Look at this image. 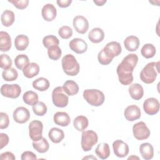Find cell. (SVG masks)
Masks as SVG:
<instances>
[{
  "label": "cell",
  "mask_w": 160,
  "mask_h": 160,
  "mask_svg": "<svg viewBox=\"0 0 160 160\" xmlns=\"http://www.w3.org/2000/svg\"><path fill=\"white\" fill-rule=\"evenodd\" d=\"M138 61L136 54H129L124 57L116 69L119 81L122 85L131 84L133 81L132 72Z\"/></svg>",
  "instance_id": "6da1fadb"
},
{
  "label": "cell",
  "mask_w": 160,
  "mask_h": 160,
  "mask_svg": "<svg viewBox=\"0 0 160 160\" xmlns=\"http://www.w3.org/2000/svg\"><path fill=\"white\" fill-rule=\"evenodd\" d=\"M159 62H151L148 63L140 72L141 80L146 84H151L156 80L159 72Z\"/></svg>",
  "instance_id": "7a4b0ae2"
},
{
  "label": "cell",
  "mask_w": 160,
  "mask_h": 160,
  "mask_svg": "<svg viewBox=\"0 0 160 160\" xmlns=\"http://www.w3.org/2000/svg\"><path fill=\"white\" fill-rule=\"evenodd\" d=\"M61 64L63 71L68 76H74L79 72V64L75 57L71 54H68L62 58Z\"/></svg>",
  "instance_id": "3957f363"
},
{
  "label": "cell",
  "mask_w": 160,
  "mask_h": 160,
  "mask_svg": "<svg viewBox=\"0 0 160 160\" xmlns=\"http://www.w3.org/2000/svg\"><path fill=\"white\" fill-rule=\"evenodd\" d=\"M84 99L92 106H101L105 99L104 93L100 90L96 89H85L83 92Z\"/></svg>",
  "instance_id": "277c9868"
},
{
  "label": "cell",
  "mask_w": 160,
  "mask_h": 160,
  "mask_svg": "<svg viewBox=\"0 0 160 160\" xmlns=\"http://www.w3.org/2000/svg\"><path fill=\"white\" fill-rule=\"evenodd\" d=\"M98 141V136L96 132L92 130L84 131L81 135V148L85 152L91 150L94 145Z\"/></svg>",
  "instance_id": "5b68a950"
},
{
  "label": "cell",
  "mask_w": 160,
  "mask_h": 160,
  "mask_svg": "<svg viewBox=\"0 0 160 160\" xmlns=\"http://www.w3.org/2000/svg\"><path fill=\"white\" fill-rule=\"evenodd\" d=\"M52 101L54 106L58 108H65L68 104V96L64 91L62 87L55 88L52 92Z\"/></svg>",
  "instance_id": "8992f818"
},
{
  "label": "cell",
  "mask_w": 160,
  "mask_h": 160,
  "mask_svg": "<svg viewBox=\"0 0 160 160\" xmlns=\"http://www.w3.org/2000/svg\"><path fill=\"white\" fill-rule=\"evenodd\" d=\"M132 132L134 137L140 141L148 139L151 134L150 130L143 121L138 122L133 125Z\"/></svg>",
  "instance_id": "52a82bcc"
},
{
  "label": "cell",
  "mask_w": 160,
  "mask_h": 160,
  "mask_svg": "<svg viewBox=\"0 0 160 160\" xmlns=\"http://www.w3.org/2000/svg\"><path fill=\"white\" fill-rule=\"evenodd\" d=\"M29 135L32 141H36L42 138L43 124L38 120H34L29 124Z\"/></svg>",
  "instance_id": "ba28073f"
},
{
  "label": "cell",
  "mask_w": 160,
  "mask_h": 160,
  "mask_svg": "<svg viewBox=\"0 0 160 160\" xmlns=\"http://www.w3.org/2000/svg\"><path fill=\"white\" fill-rule=\"evenodd\" d=\"M21 92V87L18 84H5L1 87V94L4 97L16 99L19 96Z\"/></svg>",
  "instance_id": "9c48e42d"
},
{
  "label": "cell",
  "mask_w": 160,
  "mask_h": 160,
  "mask_svg": "<svg viewBox=\"0 0 160 160\" xmlns=\"http://www.w3.org/2000/svg\"><path fill=\"white\" fill-rule=\"evenodd\" d=\"M143 109L144 112L148 115H154L159 110V101L154 98H149L143 102Z\"/></svg>",
  "instance_id": "30bf717a"
},
{
  "label": "cell",
  "mask_w": 160,
  "mask_h": 160,
  "mask_svg": "<svg viewBox=\"0 0 160 160\" xmlns=\"http://www.w3.org/2000/svg\"><path fill=\"white\" fill-rule=\"evenodd\" d=\"M73 27L79 34L86 33L89 28V22L88 19L82 16H76L72 21Z\"/></svg>",
  "instance_id": "8fae6325"
},
{
  "label": "cell",
  "mask_w": 160,
  "mask_h": 160,
  "mask_svg": "<svg viewBox=\"0 0 160 160\" xmlns=\"http://www.w3.org/2000/svg\"><path fill=\"white\" fill-rule=\"evenodd\" d=\"M12 117L14 120L19 124L26 122L30 118V112L29 110L22 106L17 108L13 112Z\"/></svg>",
  "instance_id": "7c38bea8"
},
{
  "label": "cell",
  "mask_w": 160,
  "mask_h": 160,
  "mask_svg": "<svg viewBox=\"0 0 160 160\" xmlns=\"http://www.w3.org/2000/svg\"><path fill=\"white\" fill-rule=\"evenodd\" d=\"M112 148L114 154L118 158H124L129 153V146L122 140L118 139L113 142Z\"/></svg>",
  "instance_id": "4fadbf2b"
},
{
  "label": "cell",
  "mask_w": 160,
  "mask_h": 160,
  "mask_svg": "<svg viewBox=\"0 0 160 160\" xmlns=\"http://www.w3.org/2000/svg\"><path fill=\"white\" fill-rule=\"evenodd\" d=\"M69 46L71 50L76 54H82L88 49L86 42L81 38H74L69 42Z\"/></svg>",
  "instance_id": "5bb4252c"
},
{
  "label": "cell",
  "mask_w": 160,
  "mask_h": 160,
  "mask_svg": "<svg viewBox=\"0 0 160 160\" xmlns=\"http://www.w3.org/2000/svg\"><path fill=\"white\" fill-rule=\"evenodd\" d=\"M105 53L111 59L119 56L122 52L121 44L116 41H111L108 42L103 48Z\"/></svg>",
  "instance_id": "9a60e30c"
},
{
  "label": "cell",
  "mask_w": 160,
  "mask_h": 160,
  "mask_svg": "<svg viewBox=\"0 0 160 160\" xmlns=\"http://www.w3.org/2000/svg\"><path fill=\"white\" fill-rule=\"evenodd\" d=\"M140 108L134 104L128 106L124 111V115L128 121H134L139 119L141 117Z\"/></svg>",
  "instance_id": "2e32d148"
},
{
  "label": "cell",
  "mask_w": 160,
  "mask_h": 160,
  "mask_svg": "<svg viewBox=\"0 0 160 160\" xmlns=\"http://www.w3.org/2000/svg\"><path fill=\"white\" fill-rule=\"evenodd\" d=\"M42 18L46 21H53L57 15V11L55 6L52 4H45L41 10Z\"/></svg>",
  "instance_id": "e0dca14e"
},
{
  "label": "cell",
  "mask_w": 160,
  "mask_h": 160,
  "mask_svg": "<svg viewBox=\"0 0 160 160\" xmlns=\"http://www.w3.org/2000/svg\"><path fill=\"white\" fill-rule=\"evenodd\" d=\"M53 120L56 124L62 127L68 126L71 122L70 117L66 112H56L54 115Z\"/></svg>",
  "instance_id": "ac0fdd59"
},
{
  "label": "cell",
  "mask_w": 160,
  "mask_h": 160,
  "mask_svg": "<svg viewBox=\"0 0 160 160\" xmlns=\"http://www.w3.org/2000/svg\"><path fill=\"white\" fill-rule=\"evenodd\" d=\"M140 44L139 39L135 36H129L124 41V46L128 51H136Z\"/></svg>",
  "instance_id": "d6986e66"
},
{
  "label": "cell",
  "mask_w": 160,
  "mask_h": 160,
  "mask_svg": "<svg viewBox=\"0 0 160 160\" xmlns=\"http://www.w3.org/2000/svg\"><path fill=\"white\" fill-rule=\"evenodd\" d=\"M128 91L131 97L134 100H140L143 97V88L138 83H134L130 85Z\"/></svg>",
  "instance_id": "ffe728a7"
},
{
  "label": "cell",
  "mask_w": 160,
  "mask_h": 160,
  "mask_svg": "<svg viewBox=\"0 0 160 160\" xmlns=\"http://www.w3.org/2000/svg\"><path fill=\"white\" fill-rule=\"evenodd\" d=\"M139 152L145 160L151 159L154 156V148L149 142H144L139 146Z\"/></svg>",
  "instance_id": "44dd1931"
},
{
  "label": "cell",
  "mask_w": 160,
  "mask_h": 160,
  "mask_svg": "<svg viewBox=\"0 0 160 160\" xmlns=\"http://www.w3.org/2000/svg\"><path fill=\"white\" fill-rule=\"evenodd\" d=\"M23 74L27 78H32L37 76L39 72V66L36 62H30L22 70Z\"/></svg>",
  "instance_id": "7402d4cb"
},
{
  "label": "cell",
  "mask_w": 160,
  "mask_h": 160,
  "mask_svg": "<svg viewBox=\"0 0 160 160\" xmlns=\"http://www.w3.org/2000/svg\"><path fill=\"white\" fill-rule=\"evenodd\" d=\"M104 38V32L99 28H93L88 34V39L93 43H99Z\"/></svg>",
  "instance_id": "603a6c76"
},
{
  "label": "cell",
  "mask_w": 160,
  "mask_h": 160,
  "mask_svg": "<svg viewBox=\"0 0 160 160\" xmlns=\"http://www.w3.org/2000/svg\"><path fill=\"white\" fill-rule=\"evenodd\" d=\"M11 48V39L9 34L5 31L0 32V49L2 52H7Z\"/></svg>",
  "instance_id": "cb8c5ba5"
},
{
  "label": "cell",
  "mask_w": 160,
  "mask_h": 160,
  "mask_svg": "<svg viewBox=\"0 0 160 160\" xmlns=\"http://www.w3.org/2000/svg\"><path fill=\"white\" fill-rule=\"evenodd\" d=\"M62 89L68 96H74L79 92V86L78 84L72 80L66 81L63 84Z\"/></svg>",
  "instance_id": "d4e9b609"
},
{
  "label": "cell",
  "mask_w": 160,
  "mask_h": 160,
  "mask_svg": "<svg viewBox=\"0 0 160 160\" xmlns=\"http://www.w3.org/2000/svg\"><path fill=\"white\" fill-rule=\"evenodd\" d=\"M48 136L50 140L54 143H59L64 138V131L58 128H51L48 132Z\"/></svg>",
  "instance_id": "484cf974"
},
{
  "label": "cell",
  "mask_w": 160,
  "mask_h": 160,
  "mask_svg": "<svg viewBox=\"0 0 160 160\" xmlns=\"http://www.w3.org/2000/svg\"><path fill=\"white\" fill-rule=\"evenodd\" d=\"M29 43V38L24 34L18 35L14 39V46L18 51L25 50Z\"/></svg>",
  "instance_id": "4316f807"
},
{
  "label": "cell",
  "mask_w": 160,
  "mask_h": 160,
  "mask_svg": "<svg viewBox=\"0 0 160 160\" xmlns=\"http://www.w3.org/2000/svg\"><path fill=\"white\" fill-rule=\"evenodd\" d=\"M96 155L101 159H107L110 155V149L109 144L106 142H102L98 145L95 149Z\"/></svg>",
  "instance_id": "83f0119b"
},
{
  "label": "cell",
  "mask_w": 160,
  "mask_h": 160,
  "mask_svg": "<svg viewBox=\"0 0 160 160\" xmlns=\"http://www.w3.org/2000/svg\"><path fill=\"white\" fill-rule=\"evenodd\" d=\"M88 119L84 116H78L75 118L73 121L74 127L78 131L83 132L88 128Z\"/></svg>",
  "instance_id": "f1b7e54d"
},
{
  "label": "cell",
  "mask_w": 160,
  "mask_h": 160,
  "mask_svg": "<svg viewBox=\"0 0 160 160\" xmlns=\"http://www.w3.org/2000/svg\"><path fill=\"white\" fill-rule=\"evenodd\" d=\"M1 20L4 26L9 27L14 23L15 21L14 13L11 10L6 9L2 13Z\"/></svg>",
  "instance_id": "f546056e"
},
{
  "label": "cell",
  "mask_w": 160,
  "mask_h": 160,
  "mask_svg": "<svg viewBox=\"0 0 160 160\" xmlns=\"http://www.w3.org/2000/svg\"><path fill=\"white\" fill-rule=\"evenodd\" d=\"M32 147L38 152L44 153L49 150V144L47 139L42 137L41 139H40L38 141H33Z\"/></svg>",
  "instance_id": "4dcf8cb0"
},
{
  "label": "cell",
  "mask_w": 160,
  "mask_h": 160,
  "mask_svg": "<svg viewBox=\"0 0 160 160\" xmlns=\"http://www.w3.org/2000/svg\"><path fill=\"white\" fill-rule=\"evenodd\" d=\"M49 81L45 78H39L32 82V87L39 91H45L49 88Z\"/></svg>",
  "instance_id": "1f68e13d"
},
{
  "label": "cell",
  "mask_w": 160,
  "mask_h": 160,
  "mask_svg": "<svg viewBox=\"0 0 160 160\" xmlns=\"http://www.w3.org/2000/svg\"><path fill=\"white\" fill-rule=\"evenodd\" d=\"M38 95L32 91H26L22 96L23 101L28 105L33 106L38 102Z\"/></svg>",
  "instance_id": "d6a6232c"
},
{
  "label": "cell",
  "mask_w": 160,
  "mask_h": 160,
  "mask_svg": "<svg viewBox=\"0 0 160 160\" xmlns=\"http://www.w3.org/2000/svg\"><path fill=\"white\" fill-rule=\"evenodd\" d=\"M156 52V49L155 46L152 44L150 43L145 44L141 49V55L146 59H149L154 57Z\"/></svg>",
  "instance_id": "836d02e7"
},
{
  "label": "cell",
  "mask_w": 160,
  "mask_h": 160,
  "mask_svg": "<svg viewBox=\"0 0 160 160\" xmlns=\"http://www.w3.org/2000/svg\"><path fill=\"white\" fill-rule=\"evenodd\" d=\"M29 63V58L26 54H19L14 59L15 66L19 70H22L23 68Z\"/></svg>",
  "instance_id": "e575fe53"
},
{
  "label": "cell",
  "mask_w": 160,
  "mask_h": 160,
  "mask_svg": "<svg viewBox=\"0 0 160 160\" xmlns=\"http://www.w3.org/2000/svg\"><path fill=\"white\" fill-rule=\"evenodd\" d=\"M18 71L13 68L3 70L2 72V77L6 81H13L18 78Z\"/></svg>",
  "instance_id": "d590c367"
},
{
  "label": "cell",
  "mask_w": 160,
  "mask_h": 160,
  "mask_svg": "<svg viewBox=\"0 0 160 160\" xmlns=\"http://www.w3.org/2000/svg\"><path fill=\"white\" fill-rule=\"evenodd\" d=\"M62 54V51L59 46H53L48 49V57L54 61L58 60Z\"/></svg>",
  "instance_id": "8d00e7d4"
},
{
  "label": "cell",
  "mask_w": 160,
  "mask_h": 160,
  "mask_svg": "<svg viewBox=\"0 0 160 160\" xmlns=\"http://www.w3.org/2000/svg\"><path fill=\"white\" fill-rule=\"evenodd\" d=\"M42 44L46 48L48 49L53 46H58L59 44V41L56 36L54 35H48L43 38Z\"/></svg>",
  "instance_id": "74e56055"
},
{
  "label": "cell",
  "mask_w": 160,
  "mask_h": 160,
  "mask_svg": "<svg viewBox=\"0 0 160 160\" xmlns=\"http://www.w3.org/2000/svg\"><path fill=\"white\" fill-rule=\"evenodd\" d=\"M33 112L39 116H42L47 112L48 108L46 105L42 101H38L36 104L32 106Z\"/></svg>",
  "instance_id": "f35d334b"
},
{
  "label": "cell",
  "mask_w": 160,
  "mask_h": 160,
  "mask_svg": "<svg viewBox=\"0 0 160 160\" xmlns=\"http://www.w3.org/2000/svg\"><path fill=\"white\" fill-rule=\"evenodd\" d=\"M59 36L63 39H68L72 35V30L68 26H63L58 30Z\"/></svg>",
  "instance_id": "ab89813d"
},
{
  "label": "cell",
  "mask_w": 160,
  "mask_h": 160,
  "mask_svg": "<svg viewBox=\"0 0 160 160\" xmlns=\"http://www.w3.org/2000/svg\"><path fill=\"white\" fill-rule=\"evenodd\" d=\"M12 66V60L11 58L5 54H2L1 55L0 57V66L1 68L4 69H8L11 68Z\"/></svg>",
  "instance_id": "60d3db41"
},
{
  "label": "cell",
  "mask_w": 160,
  "mask_h": 160,
  "mask_svg": "<svg viewBox=\"0 0 160 160\" xmlns=\"http://www.w3.org/2000/svg\"><path fill=\"white\" fill-rule=\"evenodd\" d=\"M98 59L99 62L102 65H108V64H110L112 61V59L110 58L105 53L103 49L99 52V53L98 54Z\"/></svg>",
  "instance_id": "b9f144b4"
},
{
  "label": "cell",
  "mask_w": 160,
  "mask_h": 160,
  "mask_svg": "<svg viewBox=\"0 0 160 160\" xmlns=\"http://www.w3.org/2000/svg\"><path fill=\"white\" fill-rule=\"evenodd\" d=\"M8 2L19 9H24L28 6L29 1L28 0H8Z\"/></svg>",
  "instance_id": "7bdbcfd3"
},
{
  "label": "cell",
  "mask_w": 160,
  "mask_h": 160,
  "mask_svg": "<svg viewBox=\"0 0 160 160\" xmlns=\"http://www.w3.org/2000/svg\"><path fill=\"white\" fill-rule=\"evenodd\" d=\"M0 118V129H3L7 128L9 124V119L8 115L5 112H1Z\"/></svg>",
  "instance_id": "ee69618b"
},
{
  "label": "cell",
  "mask_w": 160,
  "mask_h": 160,
  "mask_svg": "<svg viewBox=\"0 0 160 160\" xmlns=\"http://www.w3.org/2000/svg\"><path fill=\"white\" fill-rule=\"evenodd\" d=\"M21 159L22 160H28V159H37L36 155L31 151H24L22 153Z\"/></svg>",
  "instance_id": "f6af8a7d"
},
{
  "label": "cell",
  "mask_w": 160,
  "mask_h": 160,
  "mask_svg": "<svg viewBox=\"0 0 160 160\" xmlns=\"http://www.w3.org/2000/svg\"><path fill=\"white\" fill-rule=\"evenodd\" d=\"M9 137L8 136L5 134L1 132L0 134V146H1V149H2L4 146H6L8 142H9Z\"/></svg>",
  "instance_id": "bcb514c9"
},
{
  "label": "cell",
  "mask_w": 160,
  "mask_h": 160,
  "mask_svg": "<svg viewBox=\"0 0 160 160\" xmlns=\"http://www.w3.org/2000/svg\"><path fill=\"white\" fill-rule=\"evenodd\" d=\"M0 158L1 159H8V160H15L16 157L14 154L9 151H6L1 154Z\"/></svg>",
  "instance_id": "7dc6e473"
},
{
  "label": "cell",
  "mask_w": 160,
  "mask_h": 160,
  "mask_svg": "<svg viewBox=\"0 0 160 160\" xmlns=\"http://www.w3.org/2000/svg\"><path fill=\"white\" fill-rule=\"evenodd\" d=\"M56 2L59 7L61 8H65L71 5L72 1L71 0H58Z\"/></svg>",
  "instance_id": "c3c4849f"
},
{
  "label": "cell",
  "mask_w": 160,
  "mask_h": 160,
  "mask_svg": "<svg viewBox=\"0 0 160 160\" xmlns=\"http://www.w3.org/2000/svg\"><path fill=\"white\" fill-rule=\"evenodd\" d=\"M93 2L98 6H102L106 2V0H94Z\"/></svg>",
  "instance_id": "681fc988"
},
{
  "label": "cell",
  "mask_w": 160,
  "mask_h": 160,
  "mask_svg": "<svg viewBox=\"0 0 160 160\" xmlns=\"http://www.w3.org/2000/svg\"><path fill=\"white\" fill-rule=\"evenodd\" d=\"M95 159V160H97V158H95V157H94V156H87V157H84V158H83V159Z\"/></svg>",
  "instance_id": "f907efd6"
},
{
  "label": "cell",
  "mask_w": 160,
  "mask_h": 160,
  "mask_svg": "<svg viewBox=\"0 0 160 160\" xmlns=\"http://www.w3.org/2000/svg\"><path fill=\"white\" fill-rule=\"evenodd\" d=\"M139 159V157H138V156H130V157H129V158H128V159Z\"/></svg>",
  "instance_id": "816d5d0a"
}]
</instances>
